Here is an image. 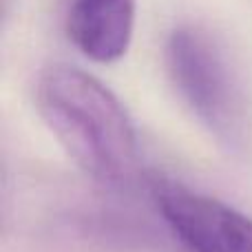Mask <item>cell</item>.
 <instances>
[{"label": "cell", "instance_id": "3957f363", "mask_svg": "<svg viewBox=\"0 0 252 252\" xmlns=\"http://www.w3.org/2000/svg\"><path fill=\"white\" fill-rule=\"evenodd\" d=\"M151 195L184 252H252V219L237 208L166 179L151 184Z\"/></svg>", "mask_w": 252, "mask_h": 252}, {"label": "cell", "instance_id": "277c9868", "mask_svg": "<svg viewBox=\"0 0 252 252\" xmlns=\"http://www.w3.org/2000/svg\"><path fill=\"white\" fill-rule=\"evenodd\" d=\"M64 27L82 56L109 64L128 51L135 29V0H69Z\"/></svg>", "mask_w": 252, "mask_h": 252}, {"label": "cell", "instance_id": "6da1fadb", "mask_svg": "<svg viewBox=\"0 0 252 252\" xmlns=\"http://www.w3.org/2000/svg\"><path fill=\"white\" fill-rule=\"evenodd\" d=\"M42 120L69 157L97 184L130 186L139 170L137 137L120 100L69 64L42 71L35 89Z\"/></svg>", "mask_w": 252, "mask_h": 252}, {"label": "cell", "instance_id": "7a4b0ae2", "mask_svg": "<svg viewBox=\"0 0 252 252\" xmlns=\"http://www.w3.org/2000/svg\"><path fill=\"white\" fill-rule=\"evenodd\" d=\"M166 69L179 97L221 146H244L250 128L244 84L210 31L197 25L177 27L166 40Z\"/></svg>", "mask_w": 252, "mask_h": 252}]
</instances>
